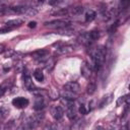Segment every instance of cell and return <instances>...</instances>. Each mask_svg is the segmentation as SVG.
Wrapping results in <instances>:
<instances>
[{"label":"cell","instance_id":"5b68a950","mask_svg":"<svg viewBox=\"0 0 130 130\" xmlns=\"http://www.w3.org/2000/svg\"><path fill=\"white\" fill-rule=\"evenodd\" d=\"M62 102L65 104V107H66V115H67V117H68L70 120H73V119L76 117V113H77V109H76V107H75L74 101L63 99Z\"/></svg>","mask_w":130,"mask_h":130},{"label":"cell","instance_id":"3957f363","mask_svg":"<svg viewBox=\"0 0 130 130\" xmlns=\"http://www.w3.org/2000/svg\"><path fill=\"white\" fill-rule=\"evenodd\" d=\"M100 38V32L99 30H91L88 32H85L79 37V42L82 44H90L94 41H96Z\"/></svg>","mask_w":130,"mask_h":130},{"label":"cell","instance_id":"ffe728a7","mask_svg":"<svg viewBox=\"0 0 130 130\" xmlns=\"http://www.w3.org/2000/svg\"><path fill=\"white\" fill-rule=\"evenodd\" d=\"M129 103V98H128V94L126 95H123V96H120L117 101V106H121V105H124V104H128Z\"/></svg>","mask_w":130,"mask_h":130},{"label":"cell","instance_id":"ac0fdd59","mask_svg":"<svg viewBox=\"0 0 130 130\" xmlns=\"http://www.w3.org/2000/svg\"><path fill=\"white\" fill-rule=\"evenodd\" d=\"M72 50H73V47H72V46L66 45V46H62V47L58 48V53H60V54H65V53L71 52Z\"/></svg>","mask_w":130,"mask_h":130},{"label":"cell","instance_id":"ba28073f","mask_svg":"<svg viewBox=\"0 0 130 130\" xmlns=\"http://www.w3.org/2000/svg\"><path fill=\"white\" fill-rule=\"evenodd\" d=\"M23 83H24V86L28 89V90H34L32 88H35V85L31 81V77H30V74L25 70L24 73H23Z\"/></svg>","mask_w":130,"mask_h":130},{"label":"cell","instance_id":"277c9868","mask_svg":"<svg viewBox=\"0 0 130 130\" xmlns=\"http://www.w3.org/2000/svg\"><path fill=\"white\" fill-rule=\"evenodd\" d=\"M45 26L51 27V28H57V29H63L66 28L70 25V21L65 20V19H55L51 21H47L44 23Z\"/></svg>","mask_w":130,"mask_h":130},{"label":"cell","instance_id":"484cf974","mask_svg":"<svg viewBox=\"0 0 130 130\" xmlns=\"http://www.w3.org/2000/svg\"><path fill=\"white\" fill-rule=\"evenodd\" d=\"M5 90H6V89H5L3 86H0V96H1V95H2L4 92H5Z\"/></svg>","mask_w":130,"mask_h":130},{"label":"cell","instance_id":"2e32d148","mask_svg":"<svg viewBox=\"0 0 130 130\" xmlns=\"http://www.w3.org/2000/svg\"><path fill=\"white\" fill-rule=\"evenodd\" d=\"M95 89H96V84H95L94 81H90V82L87 84V86H86V92H87V94H89V95L93 94V93L95 92Z\"/></svg>","mask_w":130,"mask_h":130},{"label":"cell","instance_id":"30bf717a","mask_svg":"<svg viewBox=\"0 0 130 130\" xmlns=\"http://www.w3.org/2000/svg\"><path fill=\"white\" fill-rule=\"evenodd\" d=\"M22 23H23V20H22V19H19V18L11 19V20H8V21L5 23V27H7V28H9V29L12 30L13 28L20 26Z\"/></svg>","mask_w":130,"mask_h":130},{"label":"cell","instance_id":"83f0119b","mask_svg":"<svg viewBox=\"0 0 130 130\" xmlns=\"http://www.w3.org/2000/svg\"><path fill=\"white\" fill-rule=\"evenodd\" d=\"M4 9H5V8H4V7H3V6L0 4V11H2V10H4Z\"/></svg>","mask_w":130,"mask_h":130},{"label":"cell","instance_id":"7c38bea8","mask_svg":"<svg viewBox=\"0 0 130 130\" xmlns=\"http://www.w3.org/2000/svg\"><path fill=\"white\" fill-rule=\"evenodd\" d=\"M113 98H114V93H109V94H107V95H105L103 99H102V101L100 102V108L102 109V108H104L105 106H108L112 101H113Z\"/></svg>","mask_w":130,"mask_h":130},{"label":"cell","instance_id":"4fadbf2b","mask_svg":"<svg viewBox=\"0 0 130 130\" xmlns=\"http://www.w3.org/2000/svg\"><path fill=\"white\" fill-rule=\"evenodd\" d=\"M47 54H48V51H47V50H39V51L34 52L31 55L34 56V58H35V59H39V60H41V61H42V60H43V58L47 56Z\"/></svg>","mask_w":130,"mask_h":130},{"label":"cell","instance_id":"8fae6325","mask_svg":"<svg viewBox=\"0 0 130 130\" xmlns=\"http://www.w3.org/2000/svg\"><path fill=\"white\" fill-rule=\"evenodd\" d=\"M45 107V101L43 99V96L41 95H37L35 98V103H34V109L36 111H41L42 109H44Z\"/></svg>","mask_w":130,"mask_h":130},{"label":"cell","instance_id":"cb8c5ba5","mask_svg":"<svg viewBox=\"0 0 130 130\" xmlns=\"http://www.w3.org/2000/svg\"><path fill=\"white\" fill-rule=\"evenodd\" d=\"M36 25H37V22L36 21H30V22H28V27H36Z\"/></svg>","mask_w":130,"mask_h":130},{"label":"cell","instance_id":"d6986e66","mask_svg":"<svg viewBox=\"0 0 130 130\" xmlns=\"http://www.w3.org/2000/svg\"><path fill=\"white\" fill-rule=\"evenodd\" d=\"M75 98H76V93L71 92V91H67V90H64V91H63V99L74 101Z\"/></svg>","mask_w":130,"mask_h":130},{"label":"cell","instance_id":"d4e9b609","mask_svg":"<svg viewBox=\"0 0 130 130\" xmlns=\"http://www.w3.org/2000/svg\"><path fill=\"white\" fill-rule=\"evenodd\" d=\"M4 51H5V46L3 44H0V54L3 53Z\"/></svg>","mask_w":130,"mask_h":130},{"label":"cell","instance_id":"7a4b0ae2","mask_svg":"<svg viewBox=\"0 0 130 130\" xmlns=\"http://www.w3.org/2000/svg\"><path fill=\"white\" fill-rule=\"evenodd\" d=\"M43 119H44V114H42V113H41V114L34 115V116L27 118V119L24 121L22 127H23L24 130H32V129H35V128L40 124V122H41Z\"/></svg>","mask_w":130,"mask_h":130},{"label":"cell","instance_id":"4316f807","mask_svg":"<svg viewBox=\"0 0 130 130\" xmlns=\"http://www.w3.org/2000/svg\"><path fill=\"white\" fill-rule=\"evenodd\" d=\"M94 130H106L104 127H102V126H96L95 128H94Z\"/></svg>","mask_w":130,"mask_h":130},{"label":"cell","instance_id":"44dd1931","mask_svg":"<svg viewBox=\"0 0 130 130\" xmlns=\"http://www.w3.org/2000/svg\"><path fill=\"white\" fill-rule=\"evenodd\" d=\"M82 11H83V7L82 6H75V7L71 8V10H70V12L72 14H74V15L80 14V13H82Z\"/></svg>","mask_w":130,"mask_h":130},{"label":"cell","instance_id":"603a6c76","mask_svg":"<svg viewBox=\"0 0 130 130\" xmlns=\"http://www.w3.org/2000/svg\"><path fill=\"white\" fill-rule=\"evenodd\" d=\"M11 29H9V28H7V27H2V28H0V34H6V32H8V31H10Z\"/></svg>","mask_w":130,"mask_h":130},{"label":"cell","instance_id":"52a82bcc","mask_svg":"<svg viewBox=\"0 0 130 130\" xmlns=\"http://www.w3.org/2000/svg\"><path fill=\"white\" fill-rule=\"evenodd\" d=\"M64 90H67V91H71V92H74V93H77L80 89V86L77 82L75 81H70V82H67L64 86H63Z\"/></svg>","mask_w":130,"mask_h":130},{"label":"cell","instance_id":"8992f818","mask_svg":"<svg viewBox=\"0 0 130 130\" xmlns=\"http://www.w3.org/2000/svg\"><path fill=\"white\" fill-rule=\"evenodd\" d=\"M12 105L17 109H23L28 105V100L22 96H18L12 100Z\"/></svg>","mask_w":130,"mask_h":130},{"label":"cell","instance_id":"9c48e42d","mask_svg":"<svg viewBox=\"0 0 130 130\" xmlns=\"http://www.w3.org/2000/svg\"><path fill=\"white\" fill-rule=\"evenodd\" d=\"M52 116L54 117L55 120H60L64 116V110L61 106H56L52 109Z\"/></svg>","mask_w":130,"mask_h":130},{"label":"cell","instance_id":"e0dca14e","mask_svg":"<svg viewBox=\"0 0 130 130\" xmlns=\"http://www.w3.org/2000/svg\"><path fill=\"white\" fill-rule=\"evenodd\" d=\"M34 77L37 81H43L44 80V73L42 72V70L40 68H37L35 71H34Z\"/></svg>","mask_w":130,"mask_h":130},{"label":"cell","instance_id":"5bb4252c","mask_svg":"<svg viewBox=\"0 0 130 130\" xmlns=\"http://www.w3.org/2000/svg\"><path fill=\"white\" fill-rule=\"evenodd\" d=\"M95 16H96V14H95V12L93 11V10H91V9H89V10H87L86 12H85V14H84V18H85V21H92L94 18H95Z\"/></svg>","mask_w":130,"mask_h":130},{"label":"cell","instance_id":"9a60e30c","mask_svg":"<svg viewBox=\"0 0 130 130\" xmlns=\"http://www.w3.org/2000/svg\"><path fill=\"white\" fill-rule=\"evenodd\" d=\"M90 72H91V69H90L89 65H87L86 63H84V64L82 65V67H81V74H82L85 78H87V77H89Z\"/></svg>","mask_w":130,"mask_h":130},{"label":"cell","instance_id":"6da1fadb","mask_svg":"<svg viewBox=\"0 0 130 130\" xmlns=\"http://www.w3.org/2000/svg\"><path fill=\"white\" fill-rule=\"evenodd\" d=\"M91 60H92V69L94 71H99L106 59V48L103 46H100L98 48H95L92 52H91Z\"/></svg>","mask_w":130,"mask_h":130},{"label":"cell","instance_id":"7402d4cb","mask_svg":"<svg viewBox=\"0 0 130 130\" xmlns=\"http://www.w3.org/2000/svg\"><path fill=\"white\" fill-rule=\"evenodd\" d=\"M79 112H80V114H82V115H85V114L87 113V111H86L84 105H81V106L79 107Z\"/></svg>","mask_w":130,"mask_h":130}]
</instances>
